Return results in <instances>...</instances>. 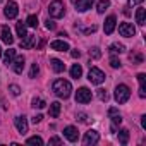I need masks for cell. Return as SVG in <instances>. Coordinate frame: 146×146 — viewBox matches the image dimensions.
Wrapping results in <instances>:
<instances>
[{
    "label": "cell",
    "mask_w": 146,
    "mask_h": 146,
    "mask_svg": "<svg viewBox=\"0 0 146 146\" xmlns=\"http://www.w3.org/2000/svg\"><path fill=\"white\" fill-rule=\"evenodd\" d=\"M119 143L120 144H127L129 143V131L127 129H120L119 131Z\"/></svg>",
    "instance_id": "cell-24"
},
{
    "label": "cell",
    "mask_w": 146,
    "mask_h": 146,
    "mask_svg": "<svg viewBox=\"0 0 146 146\" xmlns=\"http://www.w3.org/2000/svg\"><path fill=\"white\" fill-rule=\"evenodd\" d=\"M60 108H62V105L58 103V102H53V103H50V115L53 117V119H57L58 115H60Z\"/></svg>",
    "instance_id": "cell-22"
},
{
    "label": "cell",
    "mask_w": 146,
    "mask_h": 146,
    "mask_svg": "<svg viewBox=\"0 0 146 146\" xmlns=\"http://www.w3.org/2000/svg\"><path fill=\"white\" fill-rule=\"evenodd\" d=\"M41 119H43V115H40V113H38V115H35V117H33V122H35V124H38V122H41Z\"/></svg>",
    "instance_id": "cell-42"
},
{
    "label": "cell",
    "mask_w": 146,
    "mask_h": 146,
    "mask_svg": "<svg viewBox=\"0 0 146 146\" xmlns=\"http://www.w3.org/2000/svg\"><path fill=\"white\" fill-rule=\"evenodd\" d=\"M108 117L112 119V124L113 125H119L122 122V117H120V113H119L117 108H108Z\"/></svg>",
    "instance_id": "cell-19"
},
{
    "label": "cell",
    "mask_w": 146,
    "mask_h": 146,
    "mask_svg": "<svg viewBox=\"0 0 146 146\" xmlns=\"http://www.w3.org/2000/svg\"><path fill=\"white\" fill-rule=\"evenodd\" d=\"M14 58H16V50H14V48L5 50V53H4V64H5V65H12Z\"/></svg>",
    "instance_id": "cell-20"
},
{
    "label": "cell",
    "mask_w": 146,
    "mask_h": 146,
    "mask_svg": "<svg viewBox=\"0 0 146 146\" xmlns=\"http://www.w3.org/2000/svg\"><path fill=\"white\" fill-rule=\"evenodd\" d=\"M93 2L95 0H76V11H79V12H84V11H88V9H91V5H93Z\"/></svg>",
    "instance_id": "cell-15"
},
{
    "label": "cell",
    "mask_w": 146,
    "mask_h": 146,
    "mask_svg": "<svg viewBox=\"0 0 146 146\" xmlns=\"http://www.w3.org/2000/svg\"><path fill=\"white\" fill-rule=\"evenodd\" d=\"M137 83H139V96L141 98H144L146 96V86H144V83H146V74H137Z\"/></svg>",
    "instance_id": "cell-18"
},
{
    "label": "cell",
    "mask_w": 146,
    "mask_h": 146,
    "mask_svg": "<svg viewBox=\"0 0 146 146\" xmlns=\"http://www.w3.org/2000/svg\"><path fill=\"white\" fill-rule=\"evenodd\" d=\"M9 91H11L12 96H19V95H21V88H19L17 84H11V86H9Z\"/></svg>",
    "instance_id": "cell-30"
},
{
    "label": "cell",
    "mask_w": 146,
    "mask_h": 146,
    "mask_svg": "<svg viewBox=\"0 0 146 146\" xmlns=\"http://www.w3.org/2000/svg\"><path fill=\"white\" fill-rule=\"evenodd\" d=\"M141 2H144V0H129V5H137Z\"/></svg>",
    "instance_id": "cell-43"
},
{
    "label": "cell",
    "mask_w": 146,
    "mask_h": 146,
    "mask_svg": "<svg viewBox=\"0 0 146 146\" xmlns=\"http://www.w3.org/2000/svg\"><path fill=\"white\" fill-rule=\"evenodd\" d=\"M95 31H96V26H90V28H84L83 29L84 35H90V33H95Z\"/></svg>",
    "instance_id": "cell-38"
},
{
    "label": "cell",
    "mask_w": 146,
    "mask_h": 146,
    "mask_svg": "<svg viewBox=\"0 0 146 146\" xmlns=\"http://www.w3.org/2000/svg\"><path fill=\"white\" fill-rule=\"evenodd\" d=\"M48 144H62V139L60 137H50Z\"/></svg>",
    "instance_id": "cell-39"
},
{
    "label": "cell",
    "mask_w": 146,
    "mask_h": 146,
    "mask_svg": "<svg viewBox=\"0 0 146 146\" xmlns=\"http://www.w3.org/2000/svg\"><path fill=\"white\" fill-rule=\"evenodd\" d=\"M70 55L74 57V58H79V57H81V52H79V50H72V52H70Z\"/></svg>",
    "instance_id": "cell-40"
},
{
    "label": "cell",
    "mask_w": 146,
    "mask_h": 146,
    "mask_svg": "<svg viewBox=\"0 0 146 146\" xmlns=\"http://www.w3.org/2000/svg\"><path fill=\"white\" fill-rule=\"evenodd\" d=\"M91 98H93V95H91V90H88V88H79L76 91V102L78 103H90Z\"/></svg>",
    "instance_id": "cell-6"
},
{
    "label": "cell",
    "mask_w": 146,
    "mask_h": 146,
    "mask_svg": "<svg viewBox=\"0 0 146 146\" xmlns=\"http://www.w3.org/2000/svg\"><path fill=\"white\" fill-rule=\"evenodd\" d=\"M122 12H124V16H131V11H129V7H124V11H122Z\"/></svg>",
    "instance_id": "cell-45"
},
{
    "label": "cell",
    "mask_w": 146,
    "mask_h": 146,
    "mask_svg": "<svg viewBox=\"0 0 146 146\" xmlns=\"http://www.w3.org/2000/svg\"><path fill=\"white\" fill-rule=\"evenodd\" d=\"M52 90H53V93L58 96V98H69L70 96V91H72V86H70V83L69 81H65V79H57L55 83H53V86H52Z\"/></svg>",
    "instance_id": "cell-1"
},
{
    "label": "cell",
    "mask_w": 146,
    "mask_h": 146,
    "mask_svg": "<svg viewBox=\"0 0 146 146\" xmlns=\"http://www.w3.org/2000/svg\"><path fill=\"white\" fill-rule=\"evenodd\" d=\"M110 65H112L113 69H119L122 64H120V60H119L117 57H110Z\"/></svg>",
    "instance_id": "cell-36"
},
{
    "label": "cell",
    "mask_w": 146,
    "mask_h": 146,
    "mask_svg": "<svg viewBox=\"0 0 146 146\" xmlns=\"http://www.w3.org/2000/svg\"><path fill=\"white\" fill-rule=\"evenodd\" d=\"M112 53H124L125 52V46L122 45V43H113V45H110V48H108Z\"/></svg>",
    "instance_id": "cell-25"
},
{
    "label": "cell",
    "mask_w": 146,
    "mask_h": 146,
    "mask_svg": "<svg viewBox=\"0 0 146 146\" xmlns=\"http://www.w3.org/2000/svg\"><path fill=\"white\" fill-rule=\"evenodd\" d=\"M119 33L125 38H132L136 35V28L131 24V23H120L119 24Z\"/></svg>",
    "instance_id": "cell-7"
},
{
    "label": "cell",
    "mask_w": 146,
    "mask_h": 146,
    "mask_svg": "<svg viewBox=\"0 0 146 146\" xmlns=\"http://www.w3.org/2000/svg\"><path fill=\"white\" fill-rule=\"evenodd\" d=\"M35 43H36V36H35V35H26V36L21 40L19 46H21V48L29 50V48H33V46H35Z\"/></svg>",
    "instance_id": "cell-12"
},
{
    "label": "cell",
    "mask_w": 146,
    "mask_h": 146,
    "mask_svg": "<svg viewBox=\"0 0 146 146\" xmlns=\"http://www.w3.org/2000/svg\"><path fill=\"white\" fill-rule=\"evenodd\" d=\"M45 26H46V29H50V31L57 28V24H55L53 21H50V19H46V21H45Z\"/></svg>",
    "instance_id": "cell-37"
},
{
    "label": "cell",
    "mask_w": 146,
    "mask_h": 146,
    "mask_svg": "<svg viewBox=\"0 0 146 146\" xmlns=\"http://www.w3.org/2000/svg\"><path fill=\"white\" fill-rule=\"evenodd\" d=\"M141 125H143V129H146V115L141 117Z\"/></svg>",
    "instance_id": "cell-44"
},
{
    "label": "cell",
    "mask_w": 146,
    "mask_h": 146,
    "mask_svg": "<svg viewBox=\"0 0 146 146\" xmlns=\"http://www.w3.org/2000/svg\"><path fill=\"white\" fill-rule=\"evenodd\" d=\"M26 143H28V144H40V146H41V144H43V139H41L40 136H33V137H29Z\"/></svg>",
    "instance_id": "cell-31"
},
{
    "label": "cell",
    "mask_w": 146,
    "mask_h": 146,
    "mask_svg": "<svg viewBox=\"0 0 146 146\" xmlns=\"http://www.w3.org/2000/svg\"><path fill=\"white\" fill-rule=\"evenodd\" d=\"M83 76V67L79 64H74L70 67V78H74V79H79Z\"/></svg>",
    "instance_id": "cell-21"
},
{
    "label": "cell",
    "mask_w": 146,
    "mask_h": 146,
    "mask_svg": "<svg viewBox=\"0 0 146 146\" xmlns=\"http://www.w3.org/2000/svg\"><path fill=\"white\" fill-rule=\"evenodd\" d=\"M24 62H26V58H24L23 55H19V57H16V58H14V62H12V69H14L16 74H23Z\"/></svg>",
    "instance_id": "cell-13"
},
{
    "label": "cell",
    "mask_w": 146,
    "mask_h": 146,
    "mask_svg": "<svg viewBox=\"0 0 146 146\" xmlns=\"http://www.w3.org/2000/svg\"><path fill=\"white\" fill-rule=\"evenodd\" d=\"M38 72H40V67H38V64L35 62V64L31 65V70H29V78H36Z\"/></svg>",
    "instance_id": "cell-33"
},
{
    "label": "cell",
    "mask_w": 146,
    "mask_h": 146,
    "mask_svg": "<svg viewBox=\"0 0 146 146\" xmlns=\"http://www.w3.org/2000/svg\"><path fill=\"white\" fill-rule=\"evenodd\" d=\"M88 79L91 84H102L105 81V72L98 67H91L90 72H88Z\"/></svg>",
    "instance_id": "cell-4"
},
{
    "label": "cell",
    "mask_w": 146,
    "mask_h": 146,
    "mask_svg": "<svg viewBox=\"0 0 146 146\" xmlns=\"http://www.w3.org/2000/svg\"><path fill=\"white\" fill-rule=\"evenodd\" d=\"M90 57H91V58H100V57H102V50H100L98 46L90 48Z\"/></svg>",
    "instance_id": "cell-29"
},
{
    "label": "cell",
    "mask_w": 146,
    "mask_h": 146,
    "mask_svg": "<svg viewBox=\"0 0 146 146\" xmlns=\"http://www.w3.org/2000/svg\"><path fill=\"white\" fill-rule=\"evenodd\" d=\"M96 95H98V98L102 102H108V93L105 90H96Z\"/></svg>",
    "instance_id": "cell-32"
},
{
    "label": "cell",
    "mask_w": 146,
    "mask_h": 146,
    "mask_svg": "<svg viewBox=\"0 0 146 146\" xmlns=\"http://www.w3.org/2000/svg\"><path fill=\"white\" fill-rule=\"evenodd\" d=\"M2 41H4L5 45H12V43H14V36H12L9 26H2Z\"/></svg>",
    "instance_id": "cell-16"
},
{
    "label": "cell",
    "mask_w": 146,
    "mask_h": 146,
    "mask_svg": "<svg viewBox=\"0 0 146 146\" xmlns=\"http://www.w3.org/2000/svg\"><path fill=\"white\" fill-rule=\"evenodd\" d=\"M108 7H110V0H100V2H98V9H96V11H98L100 14H103Z\"/></svg>",
    "instance_id": "cell-26"
},
{
    "label": "cell",
    "mask_w": 146,
    "mask_h": 146,
    "mask_svg": "<svg viewBox=\"0 0 146 146\" xmlns=\"http://www.w3.org/2000/svg\"><path fill=\"white\" fill-rule=\"evenodd\" d=\"M115 23H117L115 16H108V17L105 19V24H103V31H105V35H112V33H113V29H115Z\"/></svg>",
    "instance_id": "cell-11"
},
{
    "label": "cell",
    "mask_w": 146,
    "mask_h": 146,
    "mask_svg": "<svg viewBox=\"0 0 146 146\" xmlns=\"http://www.w3.org/2000/svg\"><path fill=\"white\" fill-rule=\"evenodd\" d=\"M131 98V90L125 84H119L115 88V102L117 103H127Z\"/></svg>",
    "instance_id": "cell-3"
},
{
    "label": "cell",
    "mask_w": 146,
    "mask_h": 146,
    "mask_svg": "<svg viewBox=\"0 0 146 146\" xmlns=\"http://www.w3.org/2000/svg\"><path fill=\"white\" fill-rule=\"evenodd\" d=\"M4 14H5L7 19H16V17H17V14H19V7H17V4L14 2V0H9V2L5 4Z\"/></svg>",
    "instance_id": "cell-5"
},
{
    "label": "cell",
    "mask_w": 146,
    "mask_h": 146,
    "mask_svg": "<svg viewBox=\"0 0 146 146\" xmlns=\"http://www.w3.org/2000/svg\"><path fill=\"white\" fill-rule=\"evenodd\" d=\"M50 67H52L53 72H57V74H60V72L65 70V64L62 60H58V58H50Z\"/></svg>",
    "instance_id": "cell-14"
},
{
    "label": "cell",
    "mask_w": 146,
    "mask_h": 146,
    "mask_svg": "<svg viewBox=\"0 0 146 146\" xmlns=\"http://www.w3.org/2000/svg\"><path fill=\"white\" fill-rule=\"evenodd\" d=\"M16 31H17V35L21 36V40L26 36V26H24L23 23H17V24H16Z\"/></svg>",
    "instance_id": "cell-27"
},
{
    "label": "cell",
    "mask_w": 146,
    "mask_h": 146,
    "mask_svg": "<svg viewBox=\"0 0 146 146\" xmlns=\"http://www.w3.org/2000/svg\"><path fill=\"white\" fill-rule=\"evenodd\" d=\"M50 48L52 50H57V52H67L69 50V43L62 41V40H55L50 43Z\"/></svg>",
    "instance_id": "cell-17"
},
{
    "label": "cell",
    "mask_w": 146,
    "mask_h": 146,
    "mask_svg": "<svg viewBox=\"0 0 146 146\" xmlns=\"http://www.w3.org/2000/svg\"><path fill=\"white\" fill-rule=\"evenodd\" d=\"M64 136H65L67 141L76 143V141L79 139V131H78V127H74V125H67V127L64 129Z\"/></svg>",
    "instance_id": "cell-8"
},
{
    "label": "cell",
    "mask_w": 146,
    "mask_h": 146,
    "mask_svg": "<svg viewBox=\"0 0 146 146\" xmlns=\"http://www.w3.org/2000/svg\"><path fill=\"white\" fill-rule=\"evenodd\" d=\"M26 24H28L29 28H36V26H38V17H36V16H28Z\"/></svg>",
    "instance_id": "cell-28"
},
{
    "label": "cell",
    "mask_w": 146,
    "mask_h": 146,
    "mask_svg": "<svg viewBox=\"0 0 146 146\" xmlns=\"http://www.w3.org/2000/svg\"><path fill=\"white\" fill-rule=\"evenodd\" d=\"M45 105H46V103H45L41 98H35V100H33V107H35V108H43Z\"/></svg>",
    "instance_id": "cell-34"
},
{
    "label": "cell",
    "mask_w": 146,
    "mask_h": 146,
    "mask_svg": "<svg viewBox=\"0 0 146 146\" xmlns=\"http://www.w3.org/2000/svg\"><path fill=\"white\" fill-rule=\"evenodd\" d=\"M78 119H79V122H86L88 119H86V113H78Z\"/></svg>",
    "instance_id": "cell-41"
},
{
    "label": "cell",
    "mask_w": 146,
    "mask_h": 146,
    "mask_svg": "<svg viewBox=\"0 0 146 146\" xmlns=\"http://www.w3.org/2000/svg\"><path fill=\"white\" fill-rule=\"evenodd\" d=\"M144 16H146V9L139 7V9L136 11V23H137L139 26H144Z\"/></svg>",
    "instance_id": "cell-23"
},
{
    "label": "cell",
    "mask_w": 146,
    "mask_h": 146,
    "mask_svg": "<svg viewBox=\"0 0 146 146\" xmlns=\"http://www.w3.org/2000/svg\"><path fill=\"white\" fill-rule=\"evenodd\" d=\"M131 60H132L134 64H143V55H141V53H136V55L131 53Z\"/></svg>",
    "instance_id": "cell-35"
},
{
    "label": "cell",
    "mask_w": 146,
    "mask_h": 146,
    "mask_svg": "<svg viewBox=\"0 0 146 146\" xmlns=\"http://www.w3.org/2000/svg\"><path fill=\"white\" fill-rule=\"evenodd\" d=\"M0 57H2V48H0Z\"/></svg>",
    "instance_id": "cell-46"
},
{
    "label": "cell",
    "mask_w": 146,
    "mask_h": 146,
    "mask_svg": "<svg viewBox=\"0 0 146 146\" xmlns=\"http://www.w3.org/2000/svg\"><path fill=\"white\" fill-rule=\"evenodd\" d=\"M48 14H50V17H53V19L64 17V14H65V5H64L62 0H53V2H50V5H48Z\"/></svg>",
    "instance_id": "cell-2"
},
{
    "label": "cell",
    "mask_w": 146,
    "mask_h": 146,
    "mask_svg": "<svg viewBox=\"0 0 146 146\" xmlns=\"http://www.w3.org/2000/svg\"><path fill=\"white\" fill-rule=\"evenodd\" d=\"M100 141V134L96 131H88L83 137V144L84 146H91V144H96Z\"/></svg>",
    "instance_id": "cell-9"
},
{
    "label": "cell",
    "mask_w": 146,
    "mask_h": 146,
    "mask_svg": "<svg viewBox=\"0 0 146 146\" xmlns=\"http://www.w3.org/2000/svg\"><path fill=\"white\" fill-rule=\"evenodd\" d=\"M14 124H16V129L19 131V134H26L28 132V120L24 115H19L14 119Z\"/></svg>",
    "instance_id": "cell-10"
}]
</instances>
